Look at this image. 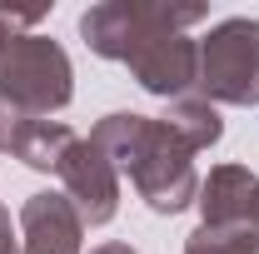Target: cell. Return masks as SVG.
Wrapping results in <instances>:
<instances>
[{"instance_id":"6da1fadb","label":"cell","mask_w":259,"mask_h":254,"mask_svg":"<svg viewBox=\"0 0 259 254\" xmlns=\"http://www.w3.org/2000/svg\"><path fill=\"white\" fill-rule=\"evenodd\" d=\"M204 5H175V0H105L80 15L85 45L105 60L130 65L135 85L160 100L194 95L199 80V40H190V25H199Z\"/></svg>"},{"instance_id":"7a4b0ae2","label":"cell","mask_w":259,"mask_h":254,"mask_svg":"<svg viewBox=\"0 0 259 254\" xmlns=\"http://www.w3.org/2000/svg\"><path fill=\"white\" fill-rule=\"evenodd\" d=\"M100 150L110 155V164L130 175V185L140 190V199L155 215H180L199 199V175H194V155L185 150V140L175 130L155 120V115H135V110H115L95 125Z\"/></svg>"},{"instance_id":"3957f363","label":"cell","mask_w":259,"mask_h":254,"mask_svg":"<svg viewBox=\"0 0 259 254\" xmlns=\"http://www.w3.org/2000/svg\"><path fill=\"white\" fill-rule=\"evenodd\" d=\"M75 100V70L60 40L50 35H15L0 55V105L50 120Z\"/></svg>"},{"instance_id":"277c9868","label":"cell","mask_w":259,"mask_h":254,"mask_svg":"<svg viewBox=\"0 0 259 254\" xmlns=\"http://www.w3.org/2000/svg\"><path fill=\"white\" fill-rule=\"evenodd\" d=\"M194 95L209 105H259V20L229 15L199 40V80Z\"/></svg>"},{"instance_id":"5b68a950","label":"cell","mask_w":259,"mask_h":254,"mask_svg":"<svg viewBox=\"0 0 259 254\" xmlns=\"http://www.w3.org/2000/svg\"><path fill=\"white\" fill-rule=\"evenodd\" d=\"M55 175H60V194L75 204V215L90 229L115 220V209H120V170L110 164V155L95 140H75Z\"/></svg>"},{"instance_id":"8992f818","label":"cell","mask_w":259,"mask_h":254,"mask_svg":"<svg viewBox=\"0 0 259 254\" xmlns=\"http://www.w3.org/2000/svg\"><path fill=\"white\" fill-rule=\"evenodd\" d=\"M85 220L60 190H40L20 204V249L25 254H80Z\"/></svg>"},{"instance_id":"52a82bcc","label":"cell","mask_w":259,"mask_h":254,"mask_svg":"<svg viewBox=\"0 0 259 254\" xmlns=\"http://www.w3.org/2000/svg\"><path fill=\"white\" fill-rule=\"evenodd\" d=\"M80 135L65 120H40V115H20L10 105H0V155H15L30 170H60L65 150Z\"/></svg>"},{"instance_id":"ba28073f","label":"cell","mask_w":259,"mask_h":254,"mask_svg":"<svg viewBox=\"0 0 259 254\" xmlns=\"http://www.w3.org/2000/svg\"><path fill=\"white\" fill-rule=\"evenodd\" d=\"M259 175L249 164H214L209 170V180H199V215L209 229H220V224H244L249 215V194H254Z\"/></svg>"},{"instance_id":"9c48e42d","label":"cell","mask_w":259,"mask_h":254,"mask_svg":"<svg viewBox=\"0 0 259 254\" xmlns=\"http://www.w3.org/2000/svg\"><path fill=\"white\" fill-rule=\"evenodd\" d=\"M160 120L185 140V150H190V155L209 150V145H220V135H225L220 110H214L204 95H180V100H169V110H164Z\"/></svg>"},{"instance_id":"30bf717a","label":"cell","mask_w":259,"mask_h":254,"mask_svg":"<svg viewBox=\"0 0 259 254\" xmlns=\"http://www.w3.org/2000/svg\"><path fill=\"white\" fill-rule=\"evenodd\" d=\"M185 254H259V229H249V224H220V229L199 224L185 244Z\"/></svg>"},{"instance_id":"8fae6325","label":"cell","mask_w":259,"mask_h":254,"mask_svg":"<svg viewBox=\"0 0 259 254\" xmlns=\"http://www.w3.org/2000/svg\"><path fill=\"white\" fill-rule=\"evenodd\" d=\"M40 20H45V10H5V5H0V55H5V45L15 40V30H30Z\"/></svg>"},{"instance_id":"7c38bea8","label":"cell","mask_w":259,"mask_h":254,"mask_svg":"<svg viewBox=\"0 0 259 254\" xmlns=\"http://www.w3.org/2000/svg\"><path fill=\"white\" fill-rule=\"evenodd\" d=\"M0 254H25L20 249V234L10 229V215H5V209H0Z\"/></svg>"},{"instance_id":"4fadbf2b","label":"cell","mask_w":259,"mask_h":254,"mask_svg":"<svg viewBox=\"0 0 259 254\" xmlns=\"http://www.w3.org/2000/svg\"><path fill=\"white\" fill-rule=\"evenodd\" d=\"M244 224L259 229V185H254V194H249V215H244Z\"/></svg>"},{"instance_id":"5bb4252c","label":"cell","mask_w":259,"mask_h":254,"mask_svg":"<svg viewBox=\"0 0 259 254\" xmlns=\"http://www.w3.org/2000/svg\"><path fill=\"white\" fill-rule=\"evenodd\" d=\"M90 254H140V249H130V244H100V249H90Z\"/></svg>"}]
</instances>
